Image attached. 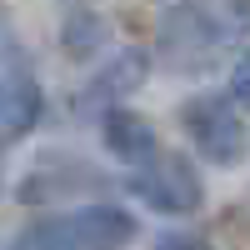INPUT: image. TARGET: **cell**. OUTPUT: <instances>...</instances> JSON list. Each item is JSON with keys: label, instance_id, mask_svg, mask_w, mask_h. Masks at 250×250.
<instances>
[{"label": "cell", "instance_id": "obj_1", "mask_svg": "<svg viewBox=\"0 0 250 250\" xmlns=\"http://www.w3.org/2000/svg\"><path fill=\"white\" fill-rule=\"evenodd\" d=\"M135 240V220L120 205H80L70 215L40 220L10 250H125Z\"/></svg>", "mask_w": 250, "mask_h": 250}, {"label": "cell", "instance_id": "obj_2", "mask_svg": "<svg viewBox=\"0 0 250 250\" xmlns=\"http://www.w3.org/2000/svg\"><path fill=\"white\" fill-rule=\"evenodd\" d=\"M180 125H185V135L195 140V150L205 160H215V165H240L250 155V130H245V120L235 115L230 100H220V95H200V100H185L180 105Z\"/></svg>", "mask_w": 250, "mask_h": 250}, {"label": "cell", "instance_id": "obj_3", "mask_svg": "<svg viewBox=\"0 0 250 250\" xmlns=\"http://www.w3.org/2000/svg\"><path fill=\"white\" fill-rule=\"evenodd\" d=\"M130 185H135V195L150 205V210H160V215H195L200 200H205L195 165L185 160V155H170V150H165L155 165L135 170Z\"/></svg>", "mask_w": 250, "mask_h": 250}, {"label": "cell", "instance_id": "obj_4", "mask_svg": "<svg viewBox=\"0 0 250 250\" xmlns=\"http://www.w3.org/2000/svg\"><path fill=\"white\" fill-rule=\"evenodd\" d=\"M40 115H45V95H40L35 75L25 70L15 40H5V95H0V125H5V145H15L20 135H30Z\"/></svg>", "mask_w": 250, "mask_h": 250}, {"label": "cell", "instance_id": "obj_5", "mask_svg": "<svg viewBox=\"0 0 250 250\" xmlns=\"http://www.w3.org/2000/svg\"><path fill=\"white\" fill-rule=\"evenodd\" d=\"M145 70H150L145 50H115V60H110V65L100 70V75H90V85L80 90V100H75V105H80V110H100V115L120 110V100L130 95V90H140Z\"/></svg>", "mask_w": 250, "mask_h": 250}, {"label": "cell", "instance_id": "obj_6", "mask_svg": "<svg viewBox=\"0 0 250 250\" xmlns=\"http://www.w3.org/2000/svg\"><path fill=\"white\" fill-rule=\"evenodd\" d=\"M105 145H110V155L120 165H130V170H145V165H155L165 155L160 140H155V130L140 115H130V110H110L105 115Z\"/></svg>", "mask_w": 250, "mask_h": 250}, {"label": "cell", "instance_id": "obj_7", "mask_svg": "<svg viewBox=\"0 0 250 250\" xmlns=\"http://www.w3.org/2000/svg\"><path fill=\"white\" fill-rule=\"evenodd\" d=\"M60 45H65V55L85 60V55L100 45V20H95L90 10H70V15H65V35H60Z\"/></svg>", "mask_w": 250, "mask_h": 250}, {"label": "cell", "instance_id": "obj_8", "mask_svg": "<svg viewBox=\"0 0 250 250\" xmlns=\"http://www.w3.org/2000/svg\"><path fill=\"white\" fill-rule=\"evenodd\" d=\"M230 95H235V105L250 110V50L240 55V65H235V75H230Z\"/></svg>", "mask_w": 250, "mask_h": 250}]
</instances>
